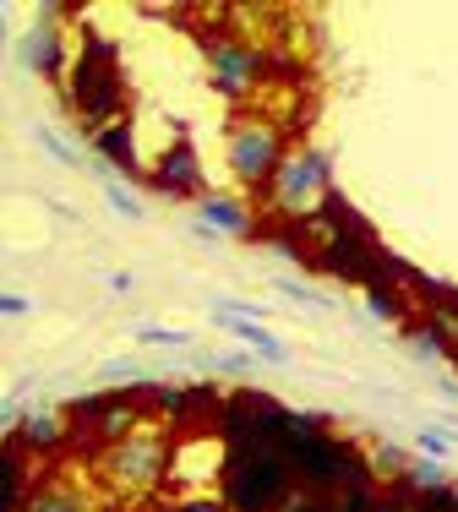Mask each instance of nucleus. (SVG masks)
Instances as JSON below:
<instances>
[{
	"instance_id": "obj_1",
	"label": "nucleus",
	"mask_w": 458,
	"mask_h": 512,
	"mask_svg": "<svg viewBox=\"0 0 458 512\" xmlns=\"http://www.w3.org/2000/svg\"><path fill=\"white\" fill-rule=\"evenodd\" d=\"M328 202H333V164L317 148H289L284 164L273 169L268 191H262V207L295 229L311 224L317 213H328Z\"/></svg>"
},
{
	"instance_id": "obj_2",
	"label": "nucleus",
	"mask_w": 458,
	"mask_h": 512,
	"mask_svg": "<svg viewBox=\"0 0 458 512\" xmlns=\"http://www.w3.org/2000/svg\"><path fill=\"white\" fill-rule=\"evenodd\" d=\"M99 474L126 496H148L175 474V431L170 425H142L120 447H104Z\"/></svg>"
},
{
	"instance_id": "obj_3",
	"label": "nucleus",
	"mask_w": 458,
	"mask_h": 512,
	"mask_svg": "<svg viewBox=\"0 0 458 512\" xmlns=\"http://www.w3.org/2000/svg\"><path fill=\"white\" fill-rule=\"evenodd\" d=\"M289 469H295V485H306V491L339 496L344 485L366 480L371 458L333 431H295L289 436Z\"/></svg>"
},
{
	"instance_id": "obj_4",
	"label": "nucleus",
	"mask_w": 458,
	"mask_h": 512,
	"mask_svg": "<svg viewBox=\"0 0 458 512\" xmlns=\"http://www.w3.org/2000/svg\"><path fill=\"white\" fill-rule=\"evenodd\" d=\"M295 491L289 453H229L219 463V496L235 512H279Z\"/></svg>"
},
{
	"instance_id": "obj_5",
	"label": "nucleus",
	"mask_w": 458,
	"mask_h": 512,
	"mask_svg": "<svg viewBox=\"0 0 458 512\" xmlns=\"http://www.w3.org/2000/svg\"><path fill=\"white\" fill-rule=\"evenodd\" d=\"M71 104L82 109L93 131L126 120V82L115 71V50L99 33H82V55L71 60Z\"/></svg>"
},
{
	"instance_id": "obj_6",
	"label": "nucleus",
	"mask_w": 458,
	"mask_h": 512,
	"mask_svg": "<svg viewBox=\"0 0 458 512\" xmlns=\"http://www.w3.org/2000/svg\"><path fill=\"white\" fill-rule=\"evenodd\" d=\"M284 153H289V142H284V131L273 126V120H262V115H235L229 120L224 158H229V175H235L246 191H268V180H273V169L284 164Z\"/></svg>"
},
{
	"instance_id": "obj_7",
	"label": "nucleus",
	"mask_w": 458,
	"mask_h": 512,
	"mask_svg": "<svg viewBox=\"0 0 458 512\" xmlns=\"http://www.w3.org/2000/svg\"><path fill=\"white\" fill-rule=\"evenodd\" d=\"M142 398L131 393H120V387H104V393H93V398H77L71 404V431H82V436H93L99 447H120L131 431H142Z\"/></svg>"
},
{
	"instance_id": "obj_8",
	"label": "nucleus",
	"mask_w": 458,
	"mask_h": 512,
	"mask_svg": "<svg viewBox=\"0 0 458 512\" xmlns=\"http://www.w3.org/2000/svg\"><path fill=\"white\" fill-rule=\"evenodd\" d=\"M208 66H213V88H219L224 99H246V93L268 77L273 55H262L257 44L240 39V33H224V39H208Z\"/></svg>"
},
{
	"instance_id": "obj_9",
	"label": "nucleus",
	"mask_w": 458,
	"mask_h": 512,
	"mask_svg": "<svg viewBox=\"0 0 458 512\" xmlns=\"http://www.w3.org/2000/svg\"><path fill=\"white\" fill-rule=\"evenodd\" d=\"M55 6L44 11V22L39 28H28L22 33V44H17V60L28 71H39V77H60V71H66V44H60V28H55Z\"/></svg>"
},
{
	"instance_id": "obj_10",
	"label": "nucleus",
	"mask_w": 458,
	"mask_h": 512,
	"mask_svg": "<svg viewBox=\"0 0 458 512\" xmlns=\"http://www.w3.org/2000/svg\"><path fill=\"white\" fill-rule=\"evenodd\" d=\"M153 186L170 191V197H197L202 191V164L191 142H175L164 158H153Z\"/></svg>"
},
{
	"instance_id": "obj_11",
	"label": "nucleus",
	"mask_w": 458,
	"mask_h": 512,
	"mask_svg": "<svg viewBox=\"0 0 458 512\" xmlns=\"http://www.w3.org/2000/svg\"><path fill=\"white\" fill-rule=\"evenodd\" d=\"M219 322L235 333V344H246L262 365H289V344H284V338H273L262 322H246V316H219Z\"/></svg>"
},
{
	"instance_id": "obj_12",
	"label": "nucleus",
	"mask_w": 458,
	"mask_h": 512,
	"mask_svg": "<svg viewBox=\"0 0 458 512\" xmlns=\"http://www.w3.org/2000/svg\"><path fill=\"white\" fill-rule=\"evenodd\" d=\"M197 218H202V224H213L219 235H257V218H251V207L235 202V197H202V202H197Z\"/></svg>"
},
{
	"instance_id": "obj_13",
	"label": "nucleus",
	"mask_w": 458,
	"mask_h": 512,
	"mask_svg": "<svg viewBox=\"0 0 458 512\" xmlns=\"http://www.w3.org/2000/svg\"><path fill=\"white\" fill-rule=\"evenodd\" d=\"M93 148L110 158L115 169H126V175H137L142 158H137V142H131V120H115V126H99L93 131Z\"/></svg>"
},
{
	"instance_id": "obj_14",
	"label": "nucleus",
	"mask_w": 458,
	"mask_h": 512,
	"mask_svg": "<svg viewBox=\"0 0 458 512\" xmlns=\"http://www.w3.org/2000/svg\"><path fill=\"white\" fill-rule=\"evenodd\" d=\"M71 436V420H55V414H28L22 420V453H60Z\"/></svg>"
},
{
	"instance_id": "obj_15",
	"label": "nucleus",
	"mask_w": 458,
	"mask_h": 512,
	"mask_svg": "<svg viewBox=\"0 0 458 512\" xmlns=\"http://www.w3.org/2000/svg\"><path fill=\"white\" fill-rule=\"evenodd\" d=\"M22 458L28 453H17V442L6 447V458H0V512H22L28 507V474H22Z\"/></svg>"
},
{
	"instance_id": "obj_16",
	"label": "nucleus",
	"mask_w": 458,
	"mask_h": 512,
	"mask_svg": "<svg viewBox=\"0 0 458 512\" xmlns=\"http://www.w3.org/2000/svg\"><path fill=\"white\" fill-rule=\"evenodd\" d=\"M22 512H88V496L66 480H44V485H33V496Z\"/></svg>"
},
{
	"instance_id": "obj_17",
	"label": "nucleus",
	"mask_w": 458,
	"mask_h": 512,
	"mask_svg": "<svg viewBox=\"0 0 458 512\" xmlns=\"http://www.w3.org/2000/svg\"><path fill=\"white\" fill-rule=\"evenodd\" d=\"M404 485H409V491H415V496H426V491H448V469H442V458H415V463H409V474H404Z\"/></svg>"
},
{
	"instance_id": "obj_18",
	"label": "nucleus",
	"mask_w": 458,
	"mask_h": 512,
	"mask_svg": "<svg viewBox=\"0 0 458 512\" xmlns=\"http://www.w3.org/2000/svg\"><path fill=\"white\" fill-rule=\"evenodd\" d=\"M371 474H377V480H393V485H404V474H409V453H399V447H388V442H371Z\"/></svg>"
},
{
	"instance_id": "obj_19",
	"label": "nucleus",
	"mask_w": 458,
	"mask_h": 512,
	"mask_svg": "<svg viewBox=\"0 0 458 512\" xmlns=\"http://www.w3.org/2000/svg\"><path fill=\"white\" fill-rule=\"evenodd\" d=\"M99 186H104V197H110V207H115L120 218H131V224H137V218L148 213V207L131 197V186H120V175H115L110 164H99Z\"/></svg>"
},
{
	"instance_id": "obj_20",
	"label": "nucleus",
	"mask_w": 458,
	"mask_h": 512,
	"mask_svg": "<svg viewBox=\"0 0 458 512\" xmlns=\"http://www.w3.org/2000/svg\"><path fill=\"white\" fill-rule=\"evenodd\" d=\"M131 338H137V344H153V349H191V333H175V327H164V322H137Z\"/></svg>"
},
{
	"instance_id": "obj_21",
	"label": "nucleus",
	"mask_w": 458,
	"mask_h": 512,
	"mask_svg": "<svg viewBox=\"0 0 458 512\" xmlns=\"http://www.w3.org/2000/svg\"><path fill=\"white\" fill-rule=\"evenodd\" d=\"M279 512H339V496H328V491H306V485H295L289 491V502Z\"/></svg>"
},
{
	"instance_id": "obj_22",
	"label": "nucleus",
	"mask_w": 458,
	"mask_h": 512,
	"mask_svg": "<svg viewBox=\"0 0 458 512\" xmlns=\"http://www.w3.org/2000/svg\"><path fill=\"white\" fill-rule=\"evenodd\" d=\"M33 142H39V148H44V153H50V158H55V164H82V158H77V148H71V142H66V137H60V131H55V126H33Z\"/></svg>"
},
{
	"instance_id": "obj_23",
	"label": "nucleus",
	"mask_w": 458,
	"mask_h": 512,
	"mask_svg": "<svg viewBox=\"0 0 458 512\" xmlns=\"http://www.w3.org/2000/svg\"><path fill=\"white\" fill-rule=\"evenodd\" d=\"M366 316H377V322H399V300H393V289H366Z\"/></svg>"
},
{
	"instance_id": "obj_24",
	"label": "nucleus",
	"mask_w": 458,
	"mask_h": 512,
	"mask_svg": "<svg viewBox=\"0 0 458 512\" xmlns=\"http://www.w3.org/2000/svg\"><path fill=\"white\" fill-rule=\"evenodd\" d=\"M409 512H458V491H453V485H448V491H426V496L409 502Z\"/></svg>"
},
{
	"instance_id": "obj_25",
	"label": "nucleus",
	"mask_w": 458,
	"mask_h": 512,
	"mask_svg": "<svg viewBox=\"0 0 458 512\" xmlns=\"http://www.w3.org/2000/svg\"><path fill=\"white\" fill-rule=\"evenodd\" d=\"M208 365L213 371H229V376H246L251 365H257V355H251V349H229V355H208Z\"/></svg>"
},
{
	"instance_id": "obj_26",
	"label": "nucleus",
	"mask_w": 458,
	"mask_h": 512,
	"mask_svg": "<svg viewBox=\"0 0 458 512\" xmlns=\"http://www.w3.org/2000/svg\"><path fill=\"white\" fill-rule=\"evenodd\" d=\"M284 295L306 311H333V295H317V289H306V284H284Z\"/></svg>"
},
{
	"instance_id": "obj_27",
	"label": "nucleus",
	"mask_w": 458,
	"mask_h": 512,
	"mask_svg": "<svg viewBox=\"0 0 458 512\" xmlns=\"http://www.w3.org/2000/svg\"><path fill=\"white\" fill-rule=\"evenodd\" d=\"M175 512H235L224 502V496H202V491H191V496H180L175 502Z\"/></svg>"
},
{
	"instance_id": "obj_28",
	"label": "nucleus",
	"mask_w": 458,
	"mask_h": 512,
	"mask_svg": "<svg viewBox=\"0 0 458 512\" xmlns=\"http://www.w3.org/2000/svg\"><path fill=\"white\" fill-rule=\"evenodd\" d=\"M415 447H420L426 458H448V453H453V436H448V431H420Z\"/></svg>"
},
{
	"instance_id": "obj_29",
	"label": "nucleus",
	"mask_w": 458,
	"mask_h": 512,
	"mask_svg": "<svg viewBox=\"0 0 458 512\" xmlns=\"http://www.w3.org/2000/svg\"><path fill=\"white\" fill-rule=\"evenodd\" d=\"M0 311H6V316H28L33 300H28V295H6V300H0Z\"/></svg>"
},
{
	"instance_id": "obj_30",
	"label": "nucleus",
	"mask_w": 458,
	"mask_h": 512,
	"mask_svg": "<svg viewBox=\"0 0 458 512\" xmlns=\"http://www.w3.org/2000/svg\"><path fill=\"white\" fill-rule=\"evenodd\" d=\"M110 295H131V273H110Z\"/></svg>"
},
{
	"instance_id": "obj_31",
	"label": "nucleus",
	"mask_w": 458,
	"mask_h": 512,
	"mask_svg": "<svg viewBox=\"0 0 458 512\" xmlns=\"http://www.w3.org/2000/svg\"><path fill=\"white\" fill-rule=\"evenodd\" d=\"M453 491H458V485H453Z\"/></svg>"
}]
</instances>
